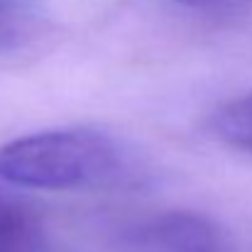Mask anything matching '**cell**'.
<instances>
[{
  "instance_id": "obj_4",
  "label": "cell",
  "mask_w": 252,
  "mask_h": 252,
  "mask_svg": "<svg viewBox=\"0 0 252 252\" xmlns=\"http://www.w3.org/2000/svg\"><path fill=\"white\" fill-rule=\"evenodd\" d=\"M211 127L225 145L252 155V93L235 98L216 110Z\"/></svg>"
},
{
  "instance_id": "obj_2",
  "label": "cell",
  "mask_w": 252,
  "mask_h": 252,
  "mask_svg": "<svg viewBox=\"0 0 252 252\" xmlns=\"http://www.w3.org/2000/svg\"><path fill=\"white\" fill-rule=\"evenodd\" d=\"M132 243L152 252H230L228 235L206 216L169 211L137 223Z\"/></svg>"
},
{
  "instance_id": "obj_5",
  "label": "cell",
  "mask_w": 252,
  "mask_h": 252,
  "mask_svg": "<svg viewBox=\"0 0 252 252\" xmlns=\"http://www.w3.org/2000/svg\"><path fill=\"white\" fill-rule=\"evenodd\" d=\"M34 30L32 0H0V49L22 44Z\"/></svg>"
},
{
  "instance_id": "obj_3",
  "label": "cell",
  "mask_w": 252,
  "mask_h": 252,
  "mask_svg": "<svg viewBox=\"0 0 252 252\" xmlns=\"http://www.w3.org/2000/svg\"><path fill=\"white\" fill-rule=\"evenodd\" d=\"M39 223L32 203L0 179V252H37Z\"/></svg>"
},
{
  "instance_id": "obj_6",
  "label": "cell",
  "mask_w": 252,
  "mask_h": 252,
  "mask_svg": "<svg viewBox=\"0 0 252 252\" xmlns=\"http://www.w3.org/2000/svg\"><path fill=\"white\" fill-rule=\"evenodd\" d=\"M181 2H189V5H203V2H218V0H181Z\"/></svg>"
},
{
  "instance_id": "obj_1",
  "label": "cell",
  "mask_w": 252,
  "mask_h": 252,
  "mask_svg": "<svg viewBox=\"0 0 252 252\" xmlns=\"http://www.w3.org/2000/svg\"><path fill=\"white\" fill-rule=\"evenodd\" d=\"M130 176L127 152L100 130H47L0 147V179L20 189H108L125 184Z\"/></svg>"
}]
</instances>
